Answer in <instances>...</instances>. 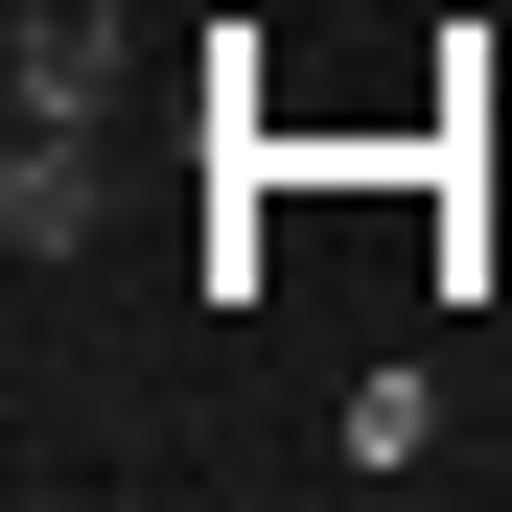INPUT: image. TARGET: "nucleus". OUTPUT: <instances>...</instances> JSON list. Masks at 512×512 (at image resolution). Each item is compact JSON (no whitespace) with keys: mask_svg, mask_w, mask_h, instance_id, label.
Listing matches in <instances>:
<instances>
[{"mask_svg":"<svg viewBox=\"0 0 512 512\" xmlns=\"http://www.w3.org/2000/svg\"><path fill=\"white\" fill-rule=\"evenodd\" d=\"M117 70H140V24H117V0H24V47H0V94H24L47 140H94V117H117Z\"/></svg>","mask_w":512,"mask_h":512,"instance_id":"1","label":"nucleus"},{"mask_svg":"<svg viewBox=\"0 0 512 512\" xmlns=\"http://www.w3.org/2000/svg\"><path fill=\"white\" fill-rule=\"evenodd\" d=\"M70 233H94V140L24 117V163H0V256H70Z\"/></svg>","mask_w":512,"mask_h":512,"instance_id":"2","label":"nucleus"}]
</instances>
